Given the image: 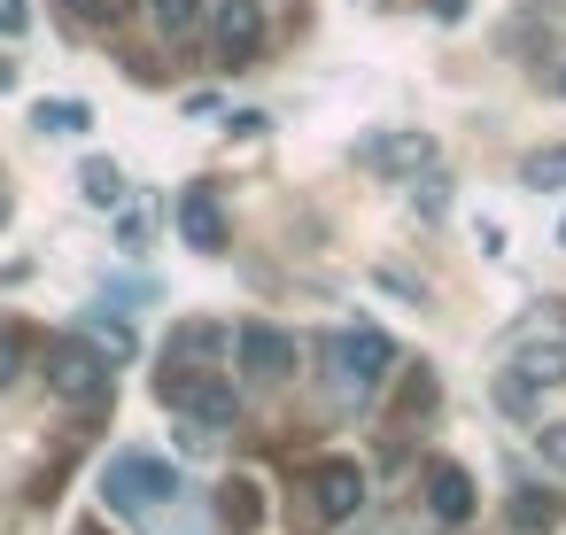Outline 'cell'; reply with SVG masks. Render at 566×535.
<instances>
[{
  "mask_svg": "<svg viewBox=\"0 0 566 535\" xmlns=\"http://www.w3.org/2000/svg\"><path fill=\"white\" fill-rule=\"evenodd\" d=\"M102 496H109L117 512L148 520V512H164V504L179 496V473H171L164 458H140V450H125V458H109V473H102Z\"/></svg>",
  "mask_w": 566,
  "mask_h": 535,
  "instance_id": "cell-1",
  "label": "cell"
},
{
  "mask_svg": "<svg viewBox=\"0 0 566 535\" xmlns=\"http://www.w3.org/2000/svg\"><path fill=\"white\" fill-rule=\"evenodd\" d=\"M318 357L334 365V380H342L349 396H365V388H380V380L396 373V342H388V334H373V326H349V334L318 342Z\"/></svg>",
  "mask_w": 566,
  "mask_h": 535,
  "instance_id": "cell-2",
  "label": "cell"
},
{
  "mask_svg": "<svg viewBox=\"0 0 566 535\" xmlns=\"http://www.w3.org/2000/svg\"><path fill=\"white\" fill-rule=\"evenodd\" d=\"M48 380H55V396H63V403H86V411H102V403H109V357H102L86 334H71V342H55V349H48Z\"/></svg>",
  "mask_w": 566,
  "mask_h": 535,
  "instance_id": "cell-3",
  "label": "cell"
},
{
  "mask_svg": "<svg viewBox=\"0 0 566 535\" xmlns=\"http://www.w3.org/2000/svg\"><path fill=\"white\" fill-rule=\"evenodd\" d=\"M164 403H179L195 427H233L241 419V396H233V380H218V373H195V365H164Z\"/></svg>",
  "mask_w": 566,
  "mask_h": 535,
  "instance_id": "cell-4",
  "label": "cell"
},
{
  "mask_svg": "<svg viewBox=\"0 0 566 535\" xmlns=\"http://www.w3.org/2000/svg\"><path fill=\"white\" fill-rule=\"evenodd\" d=\"M202 17H210L218 71H249L256 48H264V9H256V0H202Z\"/></svg>",
  "mask_w": 566,
  "mask_h": 535,
  "instance_id": "cell-5",
  "label": "cell"
},
{
  "mask_svg": "<svg viewBox=\"0 0 566 535\" xmlns=\"http://www.w3.org/2000/svg\"><path fill=\"white\" fill-rule=\"evenodd\" d=\"M357 164H365L373 179H419V171L434 164V133H411V125L365 133V140H357Z\"/></svg>",
  "mask_w": 566,
  "mask_h": 535,
  "instance_id": "cell-6",
  "label": "cell"
},
{
  "mask_svg": "<svg viewBox=\"0 0 566 535\" xmlns=\"http://www.w3.org/2000/svg\"><path fill=\"white\" fill-rule=\"evenodd\" d=\"M233 357H241V380H264V388L295 380V342H287V326H272V318H249V326L233 334Z\"/></svg>",
  "mask_w": 566,
  "mask_h": 535,
  "instance_id": "cell-7",
  "label": "cell"
},
{
  "mask_svg": "<svg viewBox=\"0 0 566 535\" xmlns=\"http://www.w3.org/2000/svg\"><path fill=\"white\" fill-rule=\"evenodd\" d=\"M357 504H365V473L349 458L311 465V520L303 527H342V520H357Z\"/></svg>",
  "mask_w": 566,
  "mask_h": 535,
  "instance_id": "cell-8",
  "label": "cell"
},
{
  "mask_svg": "<svg viewBox=\"0 0 566 535\" xmlns=\"http://www.w3.org/2000/svg\"><path fill=\"white\" fill-rule=\"evenodd\" d=\"M179 241L195 256H226L233 249V225H226V195L218 187H187L179 195Z\"/></svg>",
  "mask_w": 566,
  "mask_h": 535,
  "instance_id": "cell-9",
  "label": "cell"
},
{
  "mask_svg": "<svg viewBox=\"0 0 566 535\" xmlns=\"http://www.w3.org/2000/svg\"><path fill=\"white\" fill-rule=\"evenodd\" d=\"M427 512L442 520V527H465L481 504H473V473L465 465H450V458H427Z\"/></svg>",
  "mask_w": 566,
  "mask_h": 535,
  "instance_id": "cell-10",
  "label": "cell"
},
{
  "mask_svg": "<svg viewBox=\"0 0 566 535\" xmlns=\"http://www.w3.org/2000/svg\"><path fill=\"white\" fill-rule=\"evenodd\" d=\"M504 512H512V527H520V535H551V527L566 520V496H558L551 481H520Z\"/></svg>",
  "mask_w": 566,
  "mask_h": 535,
  "instance_id": "cell-11",
  "label": "cell"
},
{
  "mask_svg": "<svg viewBox=\"0 0 566 535\" xmlns=\"http://www.w3.org/2000/svg\"><path fill=\"white\" fill-rule=\"evenodd\" d=\"M78 334H86V342H94V349H102V357H109V365H117V357H133V349H140V334H133V326H125V318H117V311H109V303H94V311H78Z\"/></svg>",
  "mask_w": 566,
  "mask_h": 535,
  "instance_id": "cell-12",
  "label": "cell"
},
{
  "mask_svg": "<svg viewBox=\"0 0 566 535\" xmlns=\"http://www.w3.org/2000/svg\"><path fill=\"white\" fill-rule=\"evenodd\" d=\"M218 527H233V535H249V527H264V489H256L249 473H233V481L218 489Z\"/></svg>",
  "mask_w": 566,
  "mask_h": 535,
  "instance_id": "cell-13",
  "label": "cell"
},
{
  "mask_svg": "<svg viewBox=\"0 0 566 535\" xmlns=\"http://www.w3.org/2000/svg\"><path fill=\"white\" fill-rule=\"evenodd\" d=\"M78 202L117 210V202H125V171H117L109 156H86V164H78Z\"/></svg>",
  "mask_w": 566,
  "mask_h": 535,
  "instance_id": "cell-14",
  "label": "cell"
},
{
  "mask_svg": "<svg viewBox=\"0 0 566 535\" xmlns=\"http://www.w3.org/2000/svg\"><path fill=\"white\" fill-rule=\"evenodd\" d=\"M148 24H156L171 48H187V40L202 32V0H148Z\"/></svg>",
  "mask_w": 566,
  "mask_h": 535,
  "instance_id": "cell-15",
  "label": "cell"
},
{
  "mask_svg": "<svg viewBox=\"0 0 566 535\" xmlns=\"http://www.w3.org/2000/svg\"><path fill=\"white\" fill-rule=\"evenodd\" d=\"M512 373H527L535 388H558V380H566V349H551V342H520V349H512Z\"/></svg>",
  "mask_w": 566,
  "mask_h": 535,
  "instance_id": "cell-16",
  "label": "cell"
},
{
  "mask_svg": "<svg viewBox=\"0 0 566 535\" xmlns=\"http://www.w3.org/2000/svg\"><path fill=\"white\" fill-rule=\"evenodd\" d=\"M86 125H94L86 102H40V109H32V133H48V140H71V133H86Z\"/></svg>",
  "mask_w": 566,
  "mask_h": 535,
  "instance_id": "cell-17",
  "label": "cell"
},
{
  "mask_svg": "<svg viewBox=\"0 0 566 535\" xmlns=\"http://www.w3.org/2000/svg\"><path fill=\"white\" fill-rule=\"evenodd\" d=\"M218 349H226V326H210V318H202V326H179V342H171V357H164V365H195V357L210 365Z\"/></svg>",
  "mask_w": 566,
  "mask_h": 535,
  "instance_id": "cell-18",
  "label": "cell"
},
{
  "mask_svg": "<svg viewBox=\"0 0 566 535\" xmlns=\"http://www.w3.org/2000/svg\"><path fill=\"white\" fill-rule=\"evenodd\" d=\"M427 411H434V373L411 365V373L396 380V419H427Z\"/></svg>",
  "mask_w": 566,
  "mask_h": 535,
  "instance_id": "cell-19",
  "label": "cell"
},
{
  "mask_svg": "<svg viewBox=\"0 0 566 535\" xmlns=\"http://www.w3.org/2000/svg\"><path fill=\"white\" fill-rule=\"evenodd\" d=\"M535 396H543V388H535L527 373H512V365L496 373V411H512V419H527V411H535Z\"/></svg>",
  "mask_w": 566,
  "mask_h": 535,
  "instance_id": "cell-20",
  "label": "cell"
},
{
  "mask_svg": "<svg viewBox=\"0 0 566 535\" xmlns=\"http://www.w3.org/2000/svg\"><path fill=\"white\" fill-rule=\"evenodd\" d=\"M24 365H32V334L0 326V388H17V380H24Z\"/></svg>",
  "mask_w": 566,
  "mask_h": 535,
  "instance_id": "cell-21",
  "label": "cell"
},
{
  "mask_svg": "<svg viewBox=\"0 0 566 535\" xmlns=\"http://www.w3.org/2000/svg\"><path fill=\"white\" fill-rule=\"evenodd\" d=\"M55 9H63V32H71V40L109 24V0H55Z\"/></svg>",
  "mask_w": 566,
  "mask_h": 535,
  "instance_id": "cell-22",
  "label": "cell"
},
{
  "mask_svg": "<svg viewBox=\"0 0 566 535\" xmlns=\"http://www.w3.org/2000/svg\"><path fill=\"white\" fill-rule=\"evenodd\" d=\"M148 233H156L148 210H117V249H125V256H148Z\"/></svg>",
  "mask_w": 566,
  "mask_h": 535,
  "instance_id": "cell-23",
  "label": "cell"
},
{
  "mask_svg": "<svg viewBox=\"0 0 566 535\" xmlns=\"http://www.w3.org/2000/svg\"><path fill=\"white\" fill-rule=\"evenodd\" d=\"M450 195H458V187L427 164V171H419V218H442V210H450Z\"/></svg>",
  "mask_w": 566,
  "mask_h": 535,
  "instance_id": "cell-24",
  "label": "cell"
},
{
  "mask_svg": "<svg viewBox=\"0 0 566 535\" xmlns=\"http://www.w3.org/2000/svg\"><path fill=\"white\" fill-rule=\"evenodd\" d=\"M373 280H380L388 295H403V303H427V280H411V272H396V264H380Z\"/></svg>",
  "mask_w": 566,
  "mask_h": 535,
  "instance_id": "cell-25",
  "label": "cell"
},
{
  "mask_svg": "<svg viewBox=\"0 0 566 535\" xmlns=\"http://www.w3.org/2000/svg\"><path fill=\"white\" fill-rule=\"evenodd\" d=\"M32 24V0H0V40H24Z\"/></svg>",
  "mask_w": 566,
  "mask_h": 535,
  "instance_id": "cell-26",
  "label": "cell"
},
{
  "mask_svg": "<svg viewBox=\"0 0 566 535\" xmlns=\"http://www.w3.org/2000/svg\"><path fill=\"white\" fill-rule=\"evenodd\" d=\"M427 17H434V24H465V17H473V0H427Z\"/></svg>",
  "mask_w": 566,
  "mask_h": 535,
  "instance_id": "cell-27",
  "label": "cell"
},
{
  "mask_svg": "<svg viewBox=\"0 0 566 535\" xmlns=\"http://www.w3.org/2000/svg\"><path fill=\"white\" fill-rule=\"evenodd\" d=\"M543 458H551V465H566V427H543Z\"/></svg>",
  "mask_w": 566,
  "mask_h": 535,
  "instance_id": "cell-28",
  "label": "cell"
},
{
  "mask_svg": "<svg viewBox=\"0 0 566 535\" xmlns=\"http://www.w3.org/2000/svg\"><path fill=\"white\" fill-rule=\"evenodd\" d=\"M0 94H17V63L9 55H0Z\"/></svg>",
  "mask_w": 566,
  "mask_h": 535,
  "instance_id": "cell-29",
  "label": "cell"
},
{
  "mask_svg": "<svg viewBox=\"0 0 566 535\" xmlns=\"http://www.w3.org/2000/svg\"><path fill=\"white\" fill-rule=\"evenodd\" d=\"M543 86H551V94H558V102H566V71H551V78H543Z\"/></svg>",
  "mask_w": 566,
  "mask_h": 535,
  "instance_id": "cell-30",
  "label": "cell"
},
{
  "mask_svg": "<svg viewBox=\"0 0 566 535\" xmlns=\"http://www.w3.org/2000/svg\"><path fill=\"white\" fill-rule=\"evenodd\" d=\"M78 535H109V527H102V520H78Z\"/></svg>",
  "mask_w": 566,
  "mask_h": 535,
  "instance_id": "cell-31",
  "label": "cell"
},
{
  "mask_svg": "<svg viewBox=\"0 0 566 535\" xmlns=\"http://www.w3.org/2000/svg\"><path fill=\"white\" fill-rule=\"evenodd\" d=\"M0 225H9V195H0Z\"/></svg>",
  "mask_w": 566,
  "mask_h": 535,
  "instance_id": "cell-32",
  "label": "cell"
}]
</instances>
